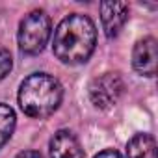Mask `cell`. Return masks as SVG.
Segmentation results:
<instances>
[{
	"label": "cell",
	"mask_w": 158,
	"mask_h": 158,
	"mask_svg": "<svg viewBox=\"0 0 158 158\" xmlns=\"http://www.w3.org/2000/svg\"><path fill=\"white\" fill-rule=\"evenodd\" d=\"M50 158H86V152L71 130H58L48 143Z\"/></svg>",
	"instance_id": "obj_7"
},
{
	"label": "cell",
	"mask_w": 158,
	"mask_h": 158,
	"mask_svg": "<svg viewBox=\"0 0 158 158\" xmlns=\"http://www.w3.org/2000/svg\"><path fill=\"white\" fill-rule=\"evenodd\" d=\"M127 158H156V139L151 134L139 132L127 143Z\"/></svg>",
	"instance_id": "obj_8"
},
{
	"label": "cell",
	"mask_w": 158,
	"mask_h": 158,
	"mask_svg": "<svg viewBox=\"0 0 158 158\" xmlns=\"http://www.w3.org/2000/svg\"><path fill=\"white\" fill-rule=\"evenodd\" d=\"M97 45L95 23L82 13H71L60 21L54 30L52 52L67 65L86 63Z\"/></svg>",
	"instance_id": "obj_1"
},
{
	"label": "cell",
	"mask_w": 158,
	"mask_h": 158,
	"mask_svg": "<svg viewBox=\"0 0 158 158\" xmlns=\"http://www.w3.org/2000/svg\"><path fill=\"white\" fill-rule=\"evenodd\" d=\"M93 158H125L119 151H115V149H104V151H101L99 154H95Z\"/></svg>",
	"instance_id": "obj_11"
},
{
	"label": "cell",
	"mask_w": 158,
	"mask_h": 158,
	"mask_svg": "<svg viewBox=\"0 0 158 158\" xmlns=\"http://www.w3.org/2000/svg\"><path fill=\"white\" fill-rule=\"evenodd\" d=\"M15 125H17V115H15L13 108L4 104V102H0V149L13 136Z\"/></svg>",
	"instance_id": "obj_9"
},
{
	"label": "cell",
	"mask_w": 158,
	"mask_h": 158,
	"mask_svg": "<svg viewBox=\"0 0 158 158\" xmlns=\"http://www.w3.org/2000/svg\"><path fill=\"white\" fill-rule=\"evenodd\" d=\"M52 32V21L43 10H34L28 15L23 17L19 23V32H17V43L21 52L35 56L43 52L50 39Z\"/></svg>",
	"instance_id": "obj_3"
},
{
	"label": "cell",
	"mask_w": 158,
	"mask_h": 158,
	"mask_svg": "<svg viewBox=\"0 0 158 158\" xmlns=\"http://www.w3.org/2000/svg\"><path fill=\"white\" fill-rule=\"evenodd\" d=\"M17 99L24 115L32 119H45L60 108L63 88L58 78L47 73H34L21 82Z\"/></svg>",
	"instance_id": "obj_2"
},
{
	"label": "cell",
	"mask_w": 158,
	"mask_h": 158,
	"mask_svg": "<svg viewBox=\"0 0 158 158\" xmlns=\"http://www.w3.org/2000/svg\"><path fill=\"white\" fill-rule=\"evenodd\" d=\"M156 39L147 35L134 45L132 50V67L138 74L152 78L156 74Z\"/></svg>",
	"instance_id": "obj_5"
},
{
	"label": "cell",
	"mask_w": 158,
	"mask_h": 158,
	"mask_svg": "<svg viewBox=\"0 0 158 158\" xmlns=\"http://www.w3.org/2000/svg\"><path fill=\"white\" fill-rule=\"evenodd\" d=\"M127 21H128L127 2H101V24L108 39L117 37Z\"/></svg>",
	"instance_id": "obj_6"
},
{
	"label": "cell",
	"mask_w": 158,
	"mask_h": 158,
	"mask_svg": "<svg viewBox=\"0 0 158 158\" xmlns=\"http://www.w3.org/2000/svg\"><path fill=\"white\" fill-rule=\"evenodd\" d=\"M15 158H43V154L37 152V151H23V152H19Z\"/></svg>",
	"instance_id": "obj_12"
},
{
	"label": "cell",
	"mask_w": 158,
	"mask_h": 158,
	"mask_svg": "<svg viewBox=\"0 0 158 158\" xmlns=\"http://www.w3.org/2000/svg\"><path fill=\"white\" fill-rule=\"evenodd\" d=\"M13 67V58H11V52L4 47H0V80H4V78L10 74Z\"/></svg>",
	"instance_id": "obj_10"
},
{
	"label": "cell",
	"mask_w": 158,
	"mask_h": 158,
	"mask_svg": "<svg viewBox=\"0 0 158 158\" xmlns=\"http://www.w3.org/2000/svg\"><path fill=\"white\" fill-rule=\"evenodd\" d=\"M125 93V82L119 73H102L101 76L93 78L89 84V101L93 106L101 110H108L117 104L121 95Z\"/></svg>",
	"instance_id": "obj_4"
}]
</instances>
